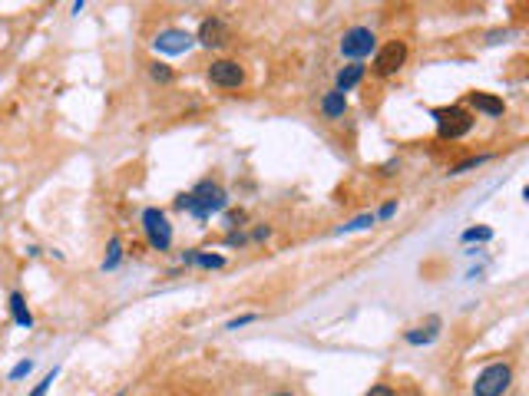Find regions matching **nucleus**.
Masks as SVG:
<instances>
[{
	"label": "nucleus",
	"mask_w": 529,
	"mask_h": 396,
	"mask_svg": "<svg viewBox=\"0 0 529 396\" xmlns=\"http://www.w3.org/2000/svg\"><path fill=\"white\" fill-rule=\"evenodd\" d=\"M225 205H228L225 188L215 185V182H199L189 195L179 198V208H189L195 218H209L212 211H222Z\"/></svg>",
	"instance_id": "nucleus-1"
},
{
	"label": "nucleus",
	"mask_w": 529,
	"mask_h": 396,
	"mask_svg": "<svg viewBox=\"0 0 529 396\" xmlns=\"http://www.w3.org/2000/svg\"><path fill=\"white\" fill-rule=\"evenodd\" d=\"M509 380H513V367L509 363H493L473 380V396H503Z\"/></svg>",
	"instance_id": "nucleus-2"
},
{
	"label": "nucleus",
	"mask_w": 529,
	"mask_h": 396,
	"mask_svg": "<svg viewBox=\"0 0 529 396\" xmlns=\"http://www.w3.org/2000/svg\"><path fill=\"white\" fill-rule=\"evenodd\" d=\"M433 119H437V129H440V139H460L473 129V116L460 106H450V109H433Z\"/></svg>",
	"instance_id": "nucleus-3"
},
{
	"label": "nucleus",
	"mask_w": 529,
	"mask_h": 396,
	"mask_svg": "<svg viewBox=\"0 0 529 396\" xmlns=\"http://www.w3.org/2000/svg\"><path fill=\"white\" fill-rule=\"evenodd\" d=\"M142 228H146V238L156 251H169L172 245V224L159 208H146L142 211Z\"/></svg>",
	"instance_id": "nucleus-4"
},
{
	"label": "nucleus",
	"mask_w": 529,
	"mask_h": 396,
	"mask_svg": "<svg viewBox=\"0 0 529 396\" xmlns=\"http://www.w3.org/2000/svg\"><path fill=\"white\" fill-rule=\"evenodd\" d=\"M374 47H378V37H374V30H367V26H351V30L341 37V53L351 56V60H364V56H371V50Z\"/></svg>",
	"instance_id": "nucleus-5"
},
{
	"label": "nucleus",
	"mask_w": 529,
	"mask_h": 396,
	"mask_svg": "<svg viewBox=\"0 0 529 396\" xmlns=\"http://www.w3.org/2000/svg\"><path fill=\"white\" fill-rule=\"evenodd\" d=\"M403 60H407V47H403L401 40H391L387 47L378 50V56H374V70H378L380 76H394L403 66Z\"/></svg>",
	"instance_id": "nucleus-6"
},
{
	"label": "nucleus",
	"mask_w": 529,
	"mask_h": 396,
	"mask_svg": "<svg viewBox=\"0 0 529 396\" xmlns=\"http://www.w3.org/2000/svg\"><path fill=\"white\" fill-rule=\"evenodd\" d=\"M209 79H212L215 86H241V79H245V70H241L235 60H215L212 66H209Z\"/></svg>",
	"instance_id": "nucleus-7"
},
{
	"label": "nucleus",
	"mask_w": 529,
	"mask_h": 396,
	"mask_svg": "<svg viewBox=\"0 0 529 396\" xmlns=\"http://www.w3.org/2000/svg\"><path fill=\"white\" fill-rule=\"evenodd\" d=\"M152 43H156V50H159V53H186V50L195 43V37H192V33H186V30H163V33L152 40Z\"/></svg>",
	"instance_id": "nucleus-8"
},
{
	"label": "nucleus",
	"mask_w": 529,
	"mask_h": 396,
	"mask_svg": "<svg viewBox=\"0 0 529 396\" xmlns=\"http://www.w3.org/2000/svg\"><path fill=\"white\" fill-rule=\"evenodd\" d=\"M199 43H202V47H212V50L225 47V43H228V26L222 24L218 17H209V20H202V26H199Z\"/></svg>",
	"instance_id": "nucleus-9"
},
{
	"label": "nucleus",
	"mask_w": 529,
	"mask_h": 396,
	"mask_svg": "<svg viewBox=\"0 0 529 396\" xmlns=\"http://www.w3.org/2000/svg\"><path fill=\"white\" fill-rule=\"evenodd\" d=\"M437 334H440V321H437V317H430L424 327H414V330H407V334H403V340L417 346V344H430V340H437Z\"/></svg>",
	"instance_id": "nucleus-10"
},
{
	"label": "nucleus",
	"mask_w": 529,
	"mask_h": 396,
	"mask_svg": "<svg viewBox=\"0 0 529 396\" xmlns=\"http://www.w3.org/2000/svg\"><path fill=\"white\" fill-rule=\"evenodd\" d=\"M470 106L479 112H486V116H503V99L496 96H486V93H470Z\"/></svg>",
	"instance_id": "nucleus-11"
},
{
	"label": "nucleus",
	"mask_w": 529,
	"mask_h": 396,
	"mask_svg": "<svg viewBox=\"0 0 529 396\" xmlns=\"http://www.w3.org/2000/svg\"><path fill=\"white\" fill-rule=\"evenodd\" d=\"M361 76H364V66H361V63L344 66V70L338 73V93H348V89H354L357 83H361Z\"/></svg>",
	"instance_id": "nucleus-12"
},
{
	"label": "nucleus",
	"mask_w": 529,
	"mask_h": 396,
	"mask_svg": "<svg viewBox=\"0 0 529 396\" xmlns=\"http://www.w3.org/2000/svg\"><path fill=\"white\" fill-rule=\"evenodd\" d=\"M321 109H325V116L328 119H338V116H344V109H348V99H344V93H328V96L321 99Z\"/></svg>",
	"instance_id": "nucleus-13"
},
{
	"label": "nucleus",
	"mask_w": 529,
	"mask_h": 396,
	"mask_svg": "<svg viewBox=\"0 0 529 396\" xmlns=\"http://www.w3.org/2000/svg\"><path fill=\"white\" fill-rule=\"evenodd\" d=\"M10 314L20 327H30V323H33V317H30V310H27V304H24V294H17V291L10 294Z\"/></svg>",
	"instance_id": "nucleus-14"
},
{
	"label": "nucleus",
	"mask_w": 529,
	"mask_h": 396,
	"mask_svg": "<svg viewBox=\"0 0 529 396\" xmlns=\"http://www.w3.org/2000/svg\"><path fill=\"white\" fill-rule=\"evenodd\" d=\"M371 224H374V215H357L354 222L341 224V228H338V235H348V231H361V228H371Z\"/></svg>",
	"instance_id": "nucleus-15"
},
{
	"label": "nucleus",
	"mask_w": 529,
	"mask_h": 396,
	"mask_svg": "<svg viewBox=\"0 0 529 396\" xmlns=\"http://www.w3.org/2000/svg\"><path fill=\"white\" fill-rule=\"evenodd\" d=\"M186 261H195L202 268H222V264H225L222 254H186Z\"/></svg>",
	"instance_id": "nucleus-16"
},
{
	"label": "nucleus",
	"mask_w": 529,
	"mask_h": 396,
	"mask_svg": "<svg viewBox=\"0 0 529 396\" xmlns=\"http://www.w3.org/2000/svg\"><path fill=\"white\" fill-rule=\"evenodd\" d=\"M493 231L490 228H466L463 231V241H490Z\"/></svg>",
	"instance_id": "nucleus-17"
},
{
	"label": "nucleus",
	"mask_w": 529,
	"mask_h": 396,
	"mask_svg": "<svg viewBox=\"0 0 529 396\" xmlns=\"http://www.w3.org/2000/svg\"><path fill=\"white\" fill-rule=\"evenodd\" d=\"M483 162H490V155H477V159H466V162H460L454 172L450 175H463V172H470V169H477V165H483Z\"/></svg>",
	"instance_id": "nucleus-18"
},
{
	"label": "nucleus",
	"mask_w": 529,
	"mask_h": 396,
	"mask_svg": "<svg viewBox=\"0 0 529 396\" xmlns=\"http://www.w3.org/2000/svg\"><path fill=\"white\" fill-rule=\"evenodd\" d=\"M119 258H123V251H119V241H110V258L103 261V268H106V271H110V268H116V264H119Z\"/></svg>",
	"instance_id": "nucleus-19"
},
{
	"label": "nucleus",
	"mask_w": 529,
	"mask_h": 396,
	"mask_svg": "<svg viewBox=\"0 0 529 396\" xmlns=\"http://www.w3.org/2000/svg\"><path fill=\"white\" fill-rule=\"evenodd\" d=\"M53 380H57V367H53V370L47 373L43 380H40V383H37V390H33V393H30V396H43V393H47V390H50V383H53Z\"/></svg>",
	"instance_id": "nucleus-20"
},
{
	"label": "nucleus",
	"mask_w": 529,
	"mask_h": 396,
	"mask_svg": "<svg viewBox=\"0 0 529 396\" xmlns=\"http://www.w3.org/2000/svg\"><path fill=\"white\" fill-rule=\"evenodd\" d=\"M252 321H258V314H241V317L225 323V330H239V327H245V323H252Z\"/></svg>",
	"instance_id": "nucleus-21"
},
{
	"label": "nucleus",
	"mask_w": 529,
	"mask_h": 396,
	"mask_svg": "<svg viewBox=\"0 0 529 396\" xmlns=\"http://www.w3.org/2000/svg\"><path fill=\"white\" fill-rule=\"evenodd\" d=\"M152 79L169 83V79H172V70H169V66H163V63H156V66H152Z\"/></svg>",
	"instance_id": "nucleus-22"
},
{
	"label": "nucleus",
	"mask_w": 529,
	"mask_h": 396,
	"mask_svg": "<svg viewBox=\"0 0 529 396\" xmlns=\"http://www.w3.org/2000/svg\"><path fill=\"white\" fill-rule=\"evenodd\" d=\"M30 370H33V363H30V360H24V363H17V367L10 370V380H20V376H27Z\"/></svg>",
	"instance_id": "nucleus-23"
},
{
	"label": "nucleus",
	"mask_w": 529,
	"mask_h": 396,
	"mask_svg": "<svg viewBox=\"0 0 529 396\" xmlns=\"http://www.w3.org/2000/svg\"><path fill=\"white\" fill-rule=\"evenodd\" d=\"M367 396H394V390L380 383V386H371V390H367Z\"/></svg>",
	"instance_id": "nucleus-24"
},
{
	"label": "nucleus",
	"mask_w": 529,
	"mask_h": 396,
	"mask_svg": "<svg viewBox=\"0 0 529 396\" xmlns=\"http://www.w3.org/2000/svg\"><path fill=\"white\" fill-rule=\"evenodd\" d=\"M394 208H397V205H394V201H387V205L380 208V218H391V215H394Z\"/></svg>",
	"instance_id": "nucleus-25"
},
{
	"label": "nucleus",
	"mask_w": 529,
	"mask_h": 396,
	"mask_svg": "<svg viewBox=\"0 0 529 396\" xmlns=\"http://www.w3.org/2000/svg\"><path fill=\"white\" fill-rule=\"evenodd\" d=\"M271 396H295V393H271Z\"/></svg>",
	"instance_id": "nucleus-26"
},
{
	"label": "nucleus",
	"mask_w": 529,
	"mask_h": 396,
	"mask_svg": "<svg viewBox=\"0 0 529 396\" xmlns=\"http://www.w3.org/2000/svg\"><path fill=\"white\" fill-rule=\"evenodd\" d=\"M116 396H123V393H116Z\"/></svg>",
	"instance_id": "nucleus-27"
}]
</instances>
